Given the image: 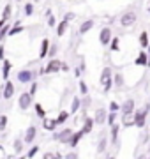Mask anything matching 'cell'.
Masks as SVG:
<instances>
[{
  "label": "cell",
  "mask_w": 150,
  "mask_h": 159,
  "mask_svg": "<svg viewBox=\"0 0 150 159\" xmlns=\"http://www.w3.org/2000/svg\"><path fill=\"white\" fill-rule=\"evenodd\" d=\"M99 83L103 85V94H110L111 87H113V73H111V67L110 66H106V67H103V71H101V78H99Z\"/></svg>",
  "instance_id": "cell-1"
},
{
  "label": "cell",
  "mask_w": 150,
  "mask_h": 159,
  "mask_svg": "<svg viewBox=\"0 0 150 159\" xmlns=\"http://www.w3.org/2000/svg\"><path fill=\"white\" fill-rule=\"evenodd\" d=\"M150 111V104L147 102L141 110H134V127H138V129H143L145 125H147V115H148Z\"/></svg>",
  "instance_id": "cell-2"
},
{
  "label": "cell",
  "mask_w": 150,
  "mask_h": 159,
  "mask_svg": "<svg viewBox=\"0 0 150 159\" xmlns=\"http://www.w3.org/2000/svg\"><path fill=\"white\" fill-rule=\"evenodd\" d=\"M138 21V12L136 11H126L122 12L120 16H118V25L120 27H124V29H129V27H133L134 23Z\"/></svg>",
  "instance_id": "cell-3"
},
{
  "label": "cell",
  "mask_w": 150,
  "mask_h": 159,
  "mask_svg": "<svg viewBox=\"0 0 150 159\" xmlns=\"http://www.w3.org/2000/svg\"><path fill=\"white\" fill-rule=\"evenodd\" d=\"M16 80L20 81V83H32L35 80V71H32V69H21V71H18L16 73Z\"/></svg>",
  "instance_id": "cell-4"
},
{
  "label": "cell",
  "mask_w": 150,
  "mask_h": 159,
  "mask_svg": "<svg viewBox=\"0 0 150 159\" xmlns=\"http://www.w3.org/2000/svg\"><path fill=\"white\" fill-rule=\"evenodd\" d=\"M32 94L30 92H21L20 94V97H18V108L21 110V111H25V110H29L30 106H32Z\"/></svg>",
  "instance_id": "cell-5"
},
{
  "label": "cell",
  "mask_w": 150,
  "mask_h": 159,
  "mask_svg": "<svg viewBox=\"0 0 150 159\" xmlns=\"http://www.w3.org/2000/svg\"><path fill=\"white\" fill-rule=\"evenodd\" d=\"M71 134H73V129H71V127H65V129H62L60 133H55V131H53L51 138L55 140V142H58V143H69Z\"/></svg>",
  "instance_id": "cell-6"
},
{
  "label": "cell",
  "mask_w": 150,
  "mask_h": 159,
  "mask_svg": "<svg viewBox=\"0 0 150 159\" xmlns=\"http://www.w3.org/2000/svg\"><path fill=\"white\" fill-rule=\"evenodd\" d=\"M111 37H113L111 29H110V27H103L101 32H99V43H101V46H110Z\"/></svg>",
  "instance_id": "cell-7"
},
{
  "label": "cell",
  "mask_w": 150,
  "mask_h": 159,
  "mask_svg": "<svg viewBox=\"0 0 150 159\" xmlns=\"http://www.w3.org/2000/svg\"><path fill=\"white\" fill-rule=\"evenodd\" d=\"M58 71H62V62L58 60V58H50V62L46 64V67H44V73L48 74H53V73H58Z\"/></svg>",
  "instance_id": "cell-8"
},
{
  "label": "cell",
  "mask_w": 150,
  "mask_h": 159,
  "mask_svg": "<svg viewBox=\"0 0 150 159\" xmlns=\"http://www.w3.org/2000/svg\"><path fill=\"white\" fill-rule=\"evenodd\" d=\"M134 110H136V102H134V99H126V101L120 104V111L122 115H133L134 113Z\"/></svg>",
  "instance_id": "cell-9"
},
{
  "label": "cell",
  "mask_w": 150,
  "mask_h": 159,
  "mask_svg": "<svg viewBox=\"0 0 150 159\" xmlns=\"http://www.w3.org/2000/svg\"><path fill=\"white\" fill-rule=\"evenodd\" d=\"M106 117H108V110L106 108H95L94 110V122L97 125L106 124Z\"/></svg>",
  "instance_id": "cell-10"
},
{
  "label": "cell",
  "mask_w": 150,
  "mask_h": 159,
  "mask_svg": "<svg viewBox=\"0 0 150 159\" xmlns=\"http://www.w3.org/2000/svg\"><path fill=\"white\" fill-rule=\"evenodd\" d=\"M94 27H95V20H92V18H90V20H85L83 23H80V27H78V34L85 35V34H88Z\"/></svg>",
  "instance_id": "cell-11"
},
{
  "label": "cell",
  "mask_w": 150,
  "mask_h": 159,
  "mask_svg": "<svg viewBox=\"0 0 150 159\" xmlns=\"http://www.w3.org/2000/svg\"><path fill=\"white\" fill-rule=\"evenodd\" d=\"M35 138H37V127H35V125H29L27 131H25V134H23V142L25 143H34Z\"/></svg>",
  "instance_id": "cell-12"
},
{
  "label": "cell",
  "mask_w": 150,
  "mask_h": 159,
  "mask_svg": "<svg viewBox=\"0 0 150 159\" xmlns=\"http://www.w3.org/2000/svg\"><path fill=\"white\" fill-rule=\"evenodd\" d=\"M85 136V133H83V131H73V134H71V140H69V143H67V145H69L71 148H76L78 147V145H80V142H81V138Z\"/></svg>",
  "instance_id": "cell-13"
},
{
  "label": "cell",
  "mask_w": 150,
  "mask_h": 159,
  "mask_svg": "<svg viewBox=\"0 0 150 159\" xmlns=\"http://www.w3.org/2000/svg\"><path fill=\"white\" fill-rule=\"evenodd\" d=\"M12 96H14V83L6 80V85H4V90H2V97L4 99H11Z\"/></svg>",
  "instance_id": "cell-14"
},
{
  "label": "cell",
  "mask_w": 150,
  "mask_h": 159,
  "mask_svg": "<svg viewBox=\"0 0 150 159\" xmlns=\"http://www.w3.org/2000/svg\"><path fill=\"white\" fill-rule=\"evenodd\" d=\"M120 127H122V124H113V125H111L110 142L113 143V145H117V143H118V133H120Z\"/></svg>",
  "instance_id": "cell-15"
},
{
  "label": "cell",
  "mask_w": 150,
  "mask_h": 159,
  "mask_svg": "<svg viewBox=\"0 0 150 159\" xmlns=\"http://www.w3.org/2000/svg\"><path fill=\"white\" fill-rule=\"evenodd\" d=\"M94 124H95V122H94V117H87V119L83 120V125H81V131H83L85 134H90V133L94 131Z\"/></svg>",
  "instance_id": "cell-16"
},
{
  "label": "cell",
  "mask_w": 150,
  "mask_h": 159,
  "mask_svg": "<svg viewBox=\"0 0 150 159\" xmlns=\"http://www.w3.org/2000/svg\"><path fill=\"white\" fill-rule=\"evenodd\" d=\"M48 50H50V39L44 37L41 41V48H39V58H46L48 57Z\"/></svg>",
  "instance_id": "cell-17"
},
{
  "label": "cell",
  "mask_w": 150,
  "mask_h": 159,
  "mask_svg": "<svg viewBox=\"0 0 150 159\" xmlns=\"http://www.w3.org/2000/svg\"><path fill=\"white\" fill-rule=\"evenodd\" d=\"M57 125H58L57 119H46V117L42 119V127H44L46 131H51L53 133V131L57 129Z\"/></svg>",
  "instance_id": "cell-18"
},
{
  "label": "cell",
  "mask_w": 150,
  "mask_h": 159,
  "mask_svg": "<svg viewBox=\"0 0 150 159\" xmlns=\"http://www.w3.org/2000/svg\"><path fill=\"white\" fill-rule=\"evenodd\" d=\"M67 29H69V21H67V20L58 21L57 23V35H58V37H64L65 32H67Z\"/></svg>",
  "instance_id": "cell-19"
},
{
  "label": "cell",
  "mask_w": 150,
  "mask_h": 159,
  "mask_svg": "<svg viewBox=\"0 0 150 159\" xmlns=\"http://www.w3.org/2000/svg\"><path fill=\"white\" fill-rule=\"evenodd\" d=\"M11 69H12V62L11 60H7V58H4V64H2V78L4 80H9Z\"/></svg>",
  "instance_id": "cell-20"
},
{
  "label": "cell",
  "mask_w": 150,
  "mask_h": 159,
  "mask_svg": "<svg viewBox=\"0 0 150 159\" xmlns=\"http://www.w3.org/2000/svg\"><path fill=\"white\" fill-rule=\"evenodd\" d=\"M138 41H139V46H141L143 50H147V48H148V44H150V35H148V32H147V30H143V32L139 34Z\"/></svg>",
  "instance_id": "cell-21"
},
{
  "label": "cell",
  "mask_w": 150,
  "mask_h": 159,
  "mask_svg": "<svg viewBox=\"0 0 150 159\" xmlns=\"http://www.w3.org/2000/svg\"><path fill=\"white\" fill-rule=\"evenodd\" d=\"M148 62V51H139V55L134 60V66H147Z\"/></svg>",
  "instance_id": "cell-22"
},
{
  "label": "cell",
  "mask_w": 150,
  "mask_h": 159,
  "mask_svg": "<svg viewBox=\"0 0 150 159\" xmlns=\"http://www.w3.org/2000/svg\"><path fill=\"white\" fill-rule=\"evenodd\" d=\"M122 127H134V117L133 115H122Z\"/></svg>",
  "instance_id": "cell-23"
},
{
  "label": "cell",
  "mask_w": 150,
  "mask_h": 159,
  "mask_svg": "<svg viewBox=\"0 0 150 159\" xmlns=\"http://www.w3.org/2000/svg\"><path fill=\"white\" fill-rule=\"evenodd\" d=\"M106 143H108V136H106V133H103L101 138H99V143H97V152L103 154L106 150Z\"/></svg>",
  "instance_id": "cell-24"
},
{
  "label": "cell",
  "mask_w": 150,
  "mask_h": 159,
  "mask_svg": "<svg viewBox=\"0 0 150 159\" xmlns=\"http://www.w3.org/2000/svg\"><path fill=\"white\" fill-rule=\"evenodd\" d=\"M124 83H126V81H124V74H122V73H115V74H113V85H115L117 89H122Z\"/></svg>",
  "instance_id": "cell-25"
},
{
  "label": "cell",
  "mask_w": 150,
  "mask_h": 159,
  "mask_svg": "<svg viewBox=\"0 0 150 159\" xmlns=\"http://www.w3.org/2000/svg\"><path fill=\"white\" fill-rule=\"evenodd\" d=\"M81 108V99H80V96H76V97H73V102H71V113H78V110Z\"/></svg>",
  "instance_id": "cell-26"
},
{
  "label": "cell",
  "mask_w": 150,
  "mask_h": 159,
  "mask_svg": "<svg viewBox=\"0 0 150 159\" xmlns=\"http://www.w3.org/2000/svg\"><path fill=\"white\" fill-rule=\"evenodd\" d=\"M69 115H71V111H67V110H62V111L58 113V117H57V122H58V125L65 124V122H67V119H69Z\"/></svg>",
  "instance_id": "cell-27"
},
{
  "label": "cell",
  "mask_w": 150,
  "mask_h": 159,
  "mask_svg": "<svg viewBox=\"0 0 150 159\" xmlns=\"http://www.w3.org/2000/svg\"><path fill=\"white\" fill-rule=\"evenodd\" d=\"M34 110H35V115H37L39 119H44V117H46V110L42 108V104H41V102H35Z\"/></svg>",
  "instance_id": "cell-28"
},
{
  "label": "cell",
  "mask_w": 150,
  "mask_h": 159,
  "mask_svg": "<svg viewBox=\"0 0 150 159\" xmlns=\"http://www.w3.org/2000/svg\"><path fill=\"white\" fill-rule=\"evenodd\" d=\"M9 32H11V23H6V25L0 29V43L6 39L7 35H9Z\"/></svg>",
  "instance_id": "cell-29"
},
{
  "label": "cell",
  "mask_w": 150,
  "mask_h": 159,
  "mask_svg": "<svg viewBox=\"0 0 150 159\" xmlns=\"http://www.w3.org/2000/svg\"><path fill=\"white\" fill-rule=\"evenodd\" d=\"M110 50L111 51H120V37H111Z\"/></svg>",
  "instance_id": "cell-30"
},
{
  "label": "cell",
  "mask_w": 150,
  "mask_h": 159,
  "mask_svg": "<svg viewBox=\"0 0 150 159\" xmlns=\"http://www.w3.org/2000/svg\"><path fill=\"white\" fill-rule=\"evenodd\" d=\"M11 16H12V6H11V4H7V6L4 7V11H2V18L7 21Z\"/></svg>",
  "instance_id": "cell-31"
},
{
  "label": "cell",
  "mask_w": 150,
  "mask_h": 159,
  "mask_svg": "<svg viewBox=\"0 0 150 159\" xmlns=\"http://www.w3.org/2000/svg\"><path fill=\"white\" fill-rule=\"evenodd\" d=\"M23 138H16L14 140V150H16V154H21L23 152Z\"/></svg>",
  "instance_id": "cell-32"
},
{
  "label": "cell",
  "mask_w": 150,
  "mask_h": 159,
  "mask_svg": "<svg viewBox=\"0 0 150 159\" xmlns=\"http://www.w3.org/2000/svg\"><path fill=\"white\" fill-rule=\"evenodd\" d=\"M39 145H32V147H30V150L27 154H25V156H27V157L29 159H32V157H35V156H37V154H39Z\"/></svg>",
  "instance_id": "cell-33"
},
{
  "label": "cell",
  "mask_w": 150,
  "mask_h": 159,
  "mask_svg": "<svg viewBox=\"0 0 150 159\" xmlns=\"http://www.w3.org/2000/svg\"><path fill=\"white\" fill-rule=\"evenodd\" d=\"M58 53V46H57V43H50V50H48V57L50 58H53L55 55Z\"/></svg>",
  "instance_id": "cell-34"
},
{
  "label": "cell",
  "mask_w": 150,
  "mask_h": 159,
  "mask_svg": "<svg viewBox=\"0 0 150 159\" xmlns=\"http://www.w3.org/2000/svg\"><path fill=\"white\" fill-rule=\"evenodd\" d=\"M48 18V20H46V25H48V27H50V29H53V27H57V18H55V14H53V12H51V14H50V16H46Z\"/></svg>",
  "instance_id": "cell-35"
},
{
  "label": "cell",
  "mask_w": 150,
  "mask_h": 159,
  "mask_svg": "<svg viewBox=\"0 0 150 159\" xmlns=\"http://www.w3.org/2000/svg\"><path fill=\"white\" fill-rule=\"evenodd\" d=\"M25 16H32V14H34V4H32V2H27V4H25Z\"/></svg>",
  "instance_id": "cell-36"
},
{
  "label": "cell",
  "mask_w": 150,
  "mask_h": 159,
  "mask_svg": "<svg viewBox=\"0 0 150 159\" xmlns=\"http://www.w3.org/2000/svg\"><path fill=\"white\" fill-rule=\"evenodd\" d=\"M80 96L83 97V96H88V87H87V83L83 81V80H80Z\"/></svg>",
  "instance_id": "cell-37"
},
{
  "label": "cell",
  "mask_w": 150,
  "mask_h": 159,
  "mask_svg": "<svg viewBox=\"0 0 150 159\" xmlns=\"http://www.w3.org/2000/svg\"><path fill=\"white\" fill-rule=\"evenodd\" d=\"M25 30V27L23 25H16V27H11V32H9V35H16V34H21V32H23Z\"/></svg>",
  "instance_id": "cell-38"
},
{
  "label": "cell",
  "mask_w": 150,
  "mask_h": 159,
  "mask_svg": "<svg viewBox=\"0 0 150 159\" xmlns=\"http://www.w3.org/2000/svg\"><path fill=\"white\" fill-rule=\"evenodd\" d=\"M115 120H117V111H110V113H108V117H106V122H108V125H113L115 124Z\"/></svg>",
  "instance_id": "cell-39"
},
{
  "label": "cell",
  "mask_w": 150,
  "mask_h": 159,
  "mask_svg": "<svg viewBox=\"0 0 150 159\" xmlns=\"http://www.w3.org/2000/svg\"><path fill=\"white\" fill-rule=\"evenodd\" d=\"M7 122H9L7 115H0V131H6L7 129Z\"/></svg>",
  "instance_id": "cell-40"
},
{
  "label": "cell",
  "mask_w": 150,
  "mask_h": 159,
  "mask_svg": "<svg viewBox=\"0 0 150 159\" xmlns=\"http://www.w3.org/2000/svg\"><path fill=\"white\" fill-rule=\"evenodd\" d=\"M110 111H117V113H118V111H120V104H118V102L117 101H110Z\"/></svg>",
  "instance_id": "cell-41"
},
{
  "label": "cell",
  "mask_w": 150,
  "mask_h": 159,
  "mask_svg": "<svg viewBox=\"0 0 150 159\" xmlns=\"http://www.w3.org/2000/svg\"><path fill=\"white\" fill-rule=\"evenodd\" d=\"M37 90H39V83H37V81H32V83H30V94H32V96H35V94H37Z\"/></svg>",
  "instance_id": "cell-42"
},
{
  "label": "cell",
  "mask_w": 150,
  "mask_h": 159,
  "mask_svg": "<svg viewBox=\"0 0 150 159\" xmlns=\"http://www.w3.org/2000/svg\"><path fill=\"white\" fill-rule=\"evenodd\" d=\"M64 157H65V159H78V157H80V154H78V152H67Z\"/></svg>",
  "instance_id": "cell-43"
},
{
  "label": "cell",
  "mask_w": 150,
  "mask_h": 159,
  "mask_svg": "<svg viewBox=\"0 0 150 159\" xmlns=\"http://www.w3.org/2000/svg\"><path fill=\"white\" fill-rule=\"evenodd\" d=\"M76 14L74 12H67V14H64V20H67V21H71V20H74Z\"/></svg>",
  "instance_id": "cell-44"
},
{
  "label": "cell",
  "mask_w": 150,
  "mask_h": 159,
  "mask_svg": "<svg viewBox=\"0 0 150 159\" xmlns=\"http://www.w3.org/2000/svg\"><path fill=\"white\" fill-rule=\"evenodd\" d=\"M6 58V48H4V44H0V60H4Z\"/></svg>",
  "instance_id": "cell-45"
},
{
  "label": "cell",
  "mask_w": 150,
  "mask_h": 159,
  "mask_svg": "<svg viewBox=\"0 0 150 159\" xmlns=\"http://www.w3.org/2000/svg\"><path fill=\"white\" fill-rule=\"evenodd\" d=\"M42 157H44V159H51V157H55V152H46Z\"/></svg>",
  "instance_id": "cell-46"
},
{
  "label": "cell",
  "mask_w": 150,
  "mask_h": 159,
  "mask_svg": "<svg viewBox=\"0 0 150 159\" xmlns=\"http://www.w3.org/2000/svg\"><path fill=\"white\" fill-rule=\"evenodd\" d=\"M62 71H64V73H67V71H69V66H67L65 62H62Z\"/></svg>",
  "instance_id": "cell-47"
},
{
  "label": "cell",
  "mask_w": 150,
  "mask_h": 159,
  "mask_svg": "<svg viewBox=\"0 0 150 159\" xmlns=\"http://www.w3.org/2000/svg\"><path fill=\"white\" fill-rule=\"evenodd\" d=\"M6 23H7V21H6V20H4V18H2V20H0V29H2V27H4Z\"/></svg>",
  "instance_id": "cell-48"
},
{
  "label": "cell",
  "mask_w": 150,
  "mask_h": 159,
  "mask_svg": "<svg viewBox=\"0 0 150 159\" xmlns=\"http://www.w3.org/2000/svg\"><path fill=\"white\" fill-rule=\"evenodd\" d=\"M147 12H148V14H150V6H148V9H147Z\"/></svg>",
  "instance_id": "cell-49"
},
{
  "label": "cell",
  "mask_w": 150,
  "mask_h": 159,
  "mask_svg": "<svg viewBox=\"0 0 150 159\" xmlns=\"http://www.w3.org/2000/svg\"><path fill=\"white\" fill-rule=\"evenodd\" d=\"M148 154H150V143H148Z\"/></svg>",
  "instance_id": "cell-50"
},
{
  "label": "cell",
  "mask_w": 150,
  "mask_h": 159,
  "mask_svg": "<svg viewBox=\"0 0 150 159\" xmlns=\"http://www.w3.org/2000/svg\"><path fill=\"white\" fill-rule=\"evenodd\" d=\"M0 150H4V147H2V145H0Z\"/></svg>",
  "instance_id": "cell-51"
},
{
  "label": "cell",
  "mask_w": 150,
  "mask_h": 159,
  "mask_svg": "<svg viewBox=\"0 0 150 159\" xmlns=\"http://www.w3.org/2000/svg\"><path fill=\"white\" fill-rule=\"evenodd\" d=\"M34 2H35V4H37V2H41V0H34Z\"/></svg>",
  "instance_id": "cell-52"
},
{
  "label": "cell",
  "mask_w": 150,
  "mask_h": 159,
  "mask_svg": "<svg viewBox=\"0 0 150 159\" xmlns=\"http://www.w3.org/2000/svg\"><path fill=\"white\" fill-rule=\"evenodd\" d=\"M0 99H2V92H0Z\"/></svg>",
  "instance_id": "cell-53"
},
{
  "label": "cell",
  "mask_w": 150,
  "mask_h": 159,
  "mask_svg": "<svg viewBox=\"0 0 150 159\" xmlns=\"http://www.w3.org/2000/svg\"><path fill=\"white\" fill-rule=\"evenodd\" d=\"M16 2H23V0H16Z\"/></svg>",
  "instance_id": "cell-54"
}]
</instances>
